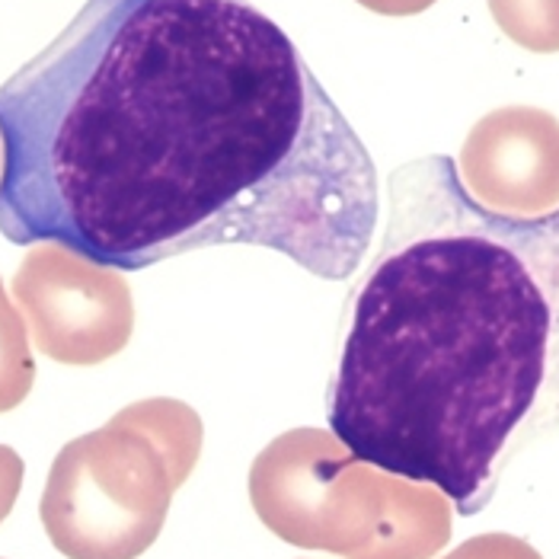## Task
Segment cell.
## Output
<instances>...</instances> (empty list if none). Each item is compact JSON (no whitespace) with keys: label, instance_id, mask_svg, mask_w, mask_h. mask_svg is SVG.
I'll return each instance as SVG.
<instances>
[{"label":"cell","instance_id":"cell-1","mask_svg":"<svg viewBox=\"0 0 559 559\" xmlns=\"http://www.w3.org/2000/svg\"><path fill=\"white\" fill-rule=\"evenodd\" d=\"M0 234L138 272L224 243L343 282L378 170L250 0H86L0 86Z\"/></svg>","mask_w":559,"mask_h":559},{"label":"cell","instance_id":"cell-5","mask_svg":"<svg viewBox=\"0 0 559 559\" xmlns=\"http://www.w3.org/2000/svg\"><path fill=\"white\" fill-rule=\"evenodd\" d=\"M13 301L33 345L58 365H99L119 355L134 330L126 275L61 243H33L13 275Z\"/></svg>","mask_w":559,"mask_h":559},{"label":"cell","instance_id":"cell-10","mask_svg":"<svg viewBox=\"0 0 559 559\" xmlns=\"http://www.w3.org/2000/svg\"><path fill=\"white\" fill-rule=\"evenodd\" d=\"M23 474H26L23 457H20L13 448L0 444V524L7 521V515L13 512V506H16V499H20Z\"/></svg>","mask_w":559,"mask_h":559},{"label":"cell","instance_id":"cell-12","mask_svg":"<svg viewBox=\"0 0 559 559\" xmlns=\"http://www.w3.org/2000/svg\"><path fill=\"white\" fill-rule=\"evenodd\" d=\"M0 164H3V151H0Z\"/></svg>","mask_w":559,"mask_h":559},{"label":"cell","instance_id":"cell-6","mask_svg":"<svg viewBox=\"0 0 559 559\" xmlns=\"http://www.w3.org/2000/svg\"><path fill=\"white\" fill-rule=\"evenodd\" d=\"M457 176L486 212L540 217L559 209V119L537 106H502L476 122Z\"/></svg>","mask_w":559,"mask_h":559},{"label":"cell","instance_id":"cell-8","mask_svg":"<svg viewBox=\"0 0 559 559\" xmlns=\"http://www.w3.org/2000/svg\"><path fill=\"white\" fill-rule=\"evenodd\" d=\"M496 26L534 55L559 51V0H486Z\"/></svg>","mask_w":559,"mask_h":559},{"label":"cell","instance_id":"cell-2","mask_svg":"<svg viewBox=\"0 0 559 559\" xmlns=\"http://www.w3.org/2000/svg\"><path fill=\"white\" fill-rule=\"evenodd\" d=\"M388 205L348 304L330 431L476 515L512 435L559 406V209L486 212L451 157L400 167Z\"/></svg>","mask_w":559,"mask_h":559},{"label":"cell","instance_id":"cell-11","mask_svg":"<svg viewBox=\"0 0 559 559\" xmlns=\"http://www.w3.org/2000/svg\"><path fill=\"white\" fill-rule=\"evenodd\" d=\"M365 10H374L381 16H416L423 10H429L435 0H355Z\"/></svg>","mask_w":559,"mask_h":559},{"label":"cell","instance_id":"cell-9","mask_svg":"<svg viewBox=\"0 0 559 559\" xmlns=\"http://www.w3.org/2000/svg\"><path fill=\"white\" fill-rule=\"evenodd\" d=\"M441 559H544L527 540L512 534H479Z\"/></svg>","mask_w":559,"mask_h":559},{"label":"cell","instance_id":"cell-3","mask_svg":"<svg viewBox=\"0 0 559 559\" xmlns=\"http://www.w3.org/2000/svg\"><path fill=\"white\" fill-rule=\"evenodd\" d=\"M250 502L278 540L343 559H431L454 527L441 489L371 467L333 431L310 426L259 451Z\"/></svg>","mask_w":559,"mask_h":559},{"label":"cell","instance_id":"cell-7","mask_svg":"<svg viewBox=\"0 0 559 559\" xmlns=\"http://www.w3.org/2000/svg\"><path fill=\"white\" fill-rule=\"evenodd\" d=\"M36 384V358L29 348V330L20 313L7 298L3 278H0V413L16 409Z\"/></svg>","mask_w":559,"mask_h":559},{"label":"cell","instance_id":"cell-4","mask_svg":"<svg viewBox=\"0 0 559 559\" xmlns=\"http://www.w3.org/2000/svg\"><path fill=\"white\" fill-rule=\"evenodd\" d=\"M202 457V419L170 396L119 409L68 441L45 479L39 515L68 559H138L154 547L173 492Z\"/></svg>","mask_w":559,"mask_h":559}]
</instances>
